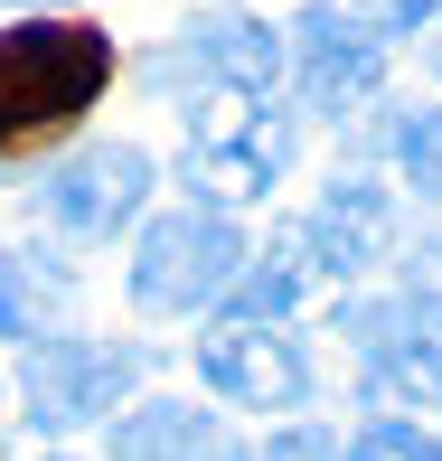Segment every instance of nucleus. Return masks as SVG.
Masks as SVG:
<instances>
[{
  "label": "nucleus",
  "mask_w": 442,
  "mask_h": 461,
  "mask_svg": "<svg viewBox=\"0 0 442 461\" xmlns=\"http://www.w3.org/2000/svg\"><path fill=\"white\" fill-rule=\"evenodd\" d=\"M104 86H113V38L95 19H19V29H0V151L67 132Z\"/></svg>",
  "instance_id": "nucleus-1"
},
{
  "label": "nucleus",
  "mask_w": 442,
  "mask_h": 461,
  "mask_svg": "<svg viewBox=\"0 0 442 461\" xmlns=\"http://www.w3.org/2000/svg\"><path fill=\"white\" fill-rule=\"evenodd\" d=\"M245 226L226 217V207H170V217H151L132 236V274H122V292H132L141 321H188V311L226 302L245 274Z\"/></svg>",
  "instance_id": "nucleus-2"
},
{
  "label": "nucleus",
  "mask_w": 442,
  "mask_h": 461,
  "mask_svg": "<svg viewBox=\"0 0 442 461\" xmlns=\"http://www.w3.org/2000/svg\"><path fill=\"white\" fill-rule=\"evenodd\" d=\"M292 170V122L255 95H188V207H255Z\"/></svg>",
  "instance_id": "nucleus-3"
},
{
  "label": "nucleus",
  "mask_w": 442,
  "mask_h": 461,
  "mask_svg": "<svg viewBox=\"0 0 442 461\" xmlns=\"http://www.w3.org/2000/svg\"><path fill=\"white\" fill-rule=\"evenodd\" d=\"M339 339L386 405H442V292L433 283H395V292L339 302Z\"/></svg>",
  "instance_id": "nucleus-4"
},
{
  "label": "nucleus",
  "mask_w": 442,
  "mask_h": 461,
  "mask_svg": "<svg viewBox=\"0 0 442 461\" xmlns=\"http://www.w3.org/2000/svg\"><path fill=\"white\" fill-rule=\"evenodd\" d=\"M141 367H151V348L132 339H38L29 367H19V395H29V424L38 433H86V424H113V405L141 386Z\"/></svg>",
  "instance_id": "nucleus-5"
},
{
  "label": "nucleus",
  "mask_w": 442,
  "mask_h": 461,
  "mask_svg": "<svg viewBox=\"0 0 442 461\" xmlns=\"http://www.w3.org/2000/svg\"><path fill=\"white\" fill-rule=\"evenodd\" d=\"M292 86H302L311 113H357V104L386 95V29L348 10V0H311L292 19Z\"/></svg>",
  "instance_id": "nucleus-6"
},
{
  "label": "nucleus",
  "mask_w": 442,
  "mask_h": 461,
  "mask_svg": "<svg viewBox=\"0 0 442 461\" xmlns=\"http://www.w3.org/2000/svg\"><path fill=\"white\" fill-rule=\"evenodd\" d=\"M38 207H48V226H67V236L113 245L122 226L151 207V151H141V141H86V151H67L57 170H38Z\"/></svg>",
  "instance_id": "nucleus-7"
},
{
  "label": "nucleus",
  "mask_w": 442,
  "mask_h": 461,
  "mask_svg": "<svg viewBox=\"0 0 442 461\" xmlns=\"http://www.w3.org/2000/svg\"><path fill=\"white\" fill-rule=\"evenodd\" d=\"M151 76L160 86L188 76V95H255V104H273V86H283V29H264L255 10H207L151 57Z\"/></svg>",
  "instance_id": "nucleus-8"
},
{
  "label": "nucleus",
  "mask_w": 442,
  "mask_h": 461,
  "mask_svg": "<svg viewBox=\"0 0 442 461\" xmlns=\"http://www.w3.org/2000/svg\"><path fill=\"white\" fill-rule=\"evenodd\" d=\"M198 376L207 395H226V405H255V414H302L311 405V358L292 330L273 321H226L198 339Z\"/></svg>",
  "instance_id": "nucleus-9"
},
{
  "label": "nucleus",
  "mask_w": 442,
  "mask_h": 461,
  "mask_svg": "<svg viewBox=\"0 0 442 461\" xmlns=\"http://www.w3.org/2000/svg\"><path fill=\"white\" fill-rule=\"evenodd\" d=\"M302 245H311V274H329V283L376 274V264L395 255V198H386V179H367V170L329 179L320 207L302 217Z\"/></svg>",
  "instance_id": "nucleus-10"
},
{
  "label": "nucleus",
  "mask_w": 442,
  "mask_h": 461,
  "mask_svg": "<svg viewBox=\"0 0 442 461\" xmlns=\"http://www.w3.org/2000/svg\"><path fill=\"white\" fill-rule=\"evenodd\" d=\"M104 452L113 461H255L226 414L188 405V395H151V405L113 414V424H104Z\"/></svg>",
  "instance_id": "nucleus-11"
},
{
  "label": "nucleus",
  "mask_w": 442,
  "mask_h": 461,
  "mask_svg": "<svg viewBox=\"0 0 442 461\" xmlns=\"http://www.w3.org/2000/svg\"><path fill=\"white\" fill-rule=\"evenodd\" d=\"M67 311H76V274L38 245H0V339L38 348V339H67Z\"/></svg>",
  "instance_id": "nucleus-12"
},
{
  "label": "nucleus",
  "mask_w": 442,
  "mask_h": 461,
  "mask_svg": "<svg viewBox=\"0 0 442 461\" xmlns=\"http://www.w3.org/2000/svg\"><path fill=\"white\" fill-rule=\"evenodd\" d=\"M311 283H320V274H311V245H302V226H292L273 255H255V264L236 274V292H226V321H273V330H283L292 302H302Z\"/></svg>",
  "instance_id": "nucleus-13"
},
{
  "label": "nucleus",
  "mask_w": 442,
  "mask_h": 461,
  "mask_svg": "<svg viewBox=\"0 0 442 461\" xmlns=\"http://www.w3.org/2000/svg\"><path fill=\"white\" fill-rule=\"evenodd\" d=\"M386 160H395V179H405L414 198L442 207V104H405V113L386 122Z\"/></svg>",
  "instance_id": "nucleus-14"
},
{
  "label": "nucleus",
  "mask_w": 442,
  "mask_h": 461,
  "mask_svg": "<svg viewBox=\"0 0 442 461\" xmlns=\"http://www.w3.org/2000/svg\"><path fill=\"white\" fill-rule=\"evenodd\" d=\"M348 461H442V433L405 424V414H376V424L348 433Z\"/></svg>",
  "instance_id": "nucleus-15"
},
{
  "label": "nucleus",
  "mask_w": 442,
  "mask_h": 461,
  "mask_svg": "<svg viewBox=\"0 0 442 461\" xmlns=\"http://www.w3.org/2000/svg\"><path fill=\"white\" fill-rule=\"evenodd\" d=\"M367 29H386V38H405V29H433L442 19V0H348Z\"/></svg>",
  "instance_id": "nucleus-16"
},
{
  "label": "nucleus",
  "mask_w": 442,
  "mask_h": 461,
  "mask_svg": "<svg viewBox=\"0 0 442 461\" xmlns=\"http://www.w3.org/2000/svg\"><path fill=\"white\" fill-rule=\"evenodd\" d=\"M264 461H348V452L329 443L320 424H283V433H273V443H264Z\"/></svg>",
  "instance_id": "nucleus-17"
},
{
  "label": "nucleus",
  "mask_w": 442,
  "mask_h": 461,
  "mask_svg": "<svg viewBox=\"0 0 442 461\" xmlns=\"http://www.w3.org/2000/svg\"><path fill=\"white\" fill-rule=\"evenodd\" d=\"M433 86H442V29H433Z\"/></svg>",
  "instance_id": "nucleus-18"
},
{
  "label": "nucleus",
  "mask_w": 442,
  "mask_h": 461,
  "mask_svg": "<svg viewBox=\"0 0 442 461\" xmlns=\"http://www.w3.org/2000/svg\"><path fill=\"white\" fill-rule=\"evenodd\" d=\"M19 10H67V0H19Z\"/></svg>",
  "instance_id": "nucleus-19"
},
{
  "label": "nucleus",
  "mask_w": 442,
  "mask_h": 461,
  "mask_svg": "<svg viewBox=\"0 0 442 461\" xmlns=\"http://www.w3.org/2000/svg\"><path fill=\"white\" fill-rule=\"evenodd\" d=\"M48 461H67V452H48Z\"/></svg>",
  "instance_id": "nucleus-20"
}]
</instances>
